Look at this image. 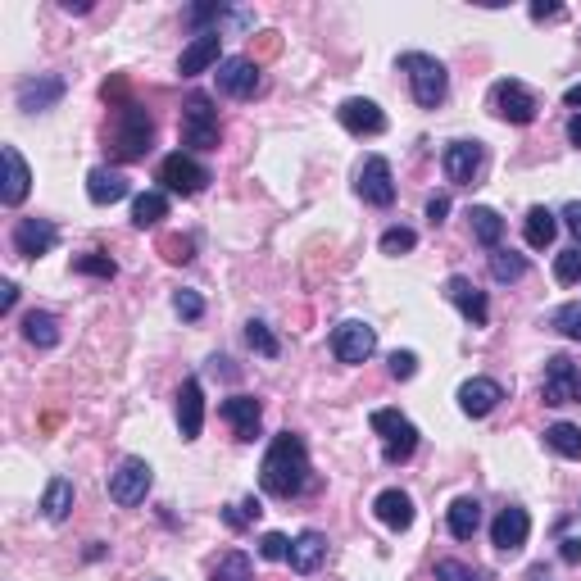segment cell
<instances>
[{"mask_svg":"<svg viewBox=\"0 0 581 581\" xmlns=\"http://www.w3.org/2000/svg\"><path fill=\"white\" fill-rule=\"evenodd\" d=\"M527 536H532V518H527V509H518V504L500 509V518L491 522V545L500 554H518L522 545H527Z\"/></svg>","mask_w":581,"mask_h":581,"instance_id":"obj_17","label":"cell"},{"mask_svg":"<svg viewBox=\"0 0 581 581\" xmlns=\"http://www.w3.org/2000/svg\"><path fill=\"white\" fill-rule=\"evenodd\" d=\"M491 277H495V282H504V286H509V282H522V277H527V259H522L518 255V250H491Z\"/></svg>","mask_w":581,"mask_h":581,"instance_id":"obj_35","label":"cell"},{"mask_svg":"<svg viewBox=\"0 0 581 581\" xmlns=\"http://www.w3.org/2000/svg\"><path fill=\"white\" fill-rule=\"evenodd\" d=\"M173 309H178L187 323H200V318H205V300H200L196 291H187V286H182V291H173Z\"/></svg>","mask_w":581,"mask_h":581,"instance_id":"obj_43","label":"cell"},{"mask_svg":"<svg viewBox=\"0 0 581 581\" xmlns=\"http://www.w3.org/2000/svg\"><path fill=\"white\" fill-rule=\"evenodd\" d=\"M441 168H445V178H450L454 187H473V182L482 178V168H486V146L482 141H454V146H445Z\"/></svg>","mask_w":581,"mask_h":581,"instance_id":"obj_12","label":"cell"},{"mask_svg":"<svg viewBox=\"0 0 581 581\" xmlns=\"http://www.w3.org/2000/svg\"><path fill=\"white\" fill-rule=\"evenodd\" d=\"M218 55H223V37H218V32H196V41L182 50L178 73H182V78H196V73L218 69V64H223Z\"/></svg>","mask_w":581,"mask_h":581,"instance_id":"obj_20","label":"cell"},{"mask_svg":"<svg viewBox=\"0 0 581 581\" xmlns=\"http://www.w3.org/2000/svg\"><path fill=\"white\" fill-rule=\"evenodd\" d=\"M23 341L37 345V350H55V345H60V318L46 314V309L23 314Z\"/></svg>","mask_w":581,"mask_h":581,"instance_id":"obj_28","label":"cell"},{"mask_svg":"<svg viewBox=\"0 0 581 581\" xmlns=\"http://www.w3.org/2000/svg\"><path fill=\"white\" fill-rule=\"evenodd\" d=\"M568 141L581 150V114H572V119H568Z\"/></svg>","mask_w":581,"mask_h":581,"instance_id":"obj_55","label":"cell"},{"mask_svg":"<svg viewBox=\"0 0 581 581\" xmlns=\"http://www.w3.org/2000/svg\"><path fill=\"white\" fill-rule=\"evenodd\" d=\"M159 182H164V191H173V196H200V191L214 182V173H209L200 159H191L187 150H173V155L159 159Z\"/></svg>","mask_w":581,"mask_h":581,"instance_id":"obj_6","label":"cell"},{"mask_svg":"<svg viewBox=\"0 0 581 581\" xmlns=\"http://www.w3.org/2000/svg\"><path fill=\"white\" fill-rule=\"evenodd\" d=\"M218 91L232 100H255L259 91H264V73H259V64L250 60V55H232V60L218 64Z\"/></svg>","mask_w":581,"mask_h":581,"instance_id":"obj_10","label":"cell"},{"mask_svg":"<svg viewBox=\"0 0 581 581\" xmlns=\"http://www.w3.org/2000/svg\"><path fill=\"white\" fill-rule=\"evenodd\" d=\"M336 119H341V128L350 132V137H382V132H386V114L377 109V100H368V96L341 100Z\"/></svg>","mask_w":581,"mask_h":581,"instance_id":"obj_14","label":"cell"},{"mask_svg":"<svg viewBox=\"0 0 581 581\" xmlns=\"http://www.w3.org/2000/svg\"><path fill=\"white\" fill-rule=\"evenodd\" d=\"M414 246H418V232H414V227H386L382 241H377V250H382V255H391V259L409 255Z\"/></svg>","mask_w":581,"mask_h":581,"instance_id":"obj_38","label":"cell"},{"mask_svg":"<svg viewBox=\"0 0 581 581\" xmlns=\"http://www.w3.org/2000/svg\"><path fill=\"white\" fill-rule=\"evenodd\" d=\"M445 300H450V305L459 309V314L468 318L473 327H486V323H491V305H486V291H477L473 277H463V273L445 277Z\"/></svg>","mask_w":581,"mask_h":581,"instance_id":"obj_15","label":"cell"},{"mask_svg":"<svg viewBox=\"0 0 581 581\" xmlns=\"http://www.w3.org/2000/svg\"><path fill=\"white\" fill-rule=\"evenodd\" d=\"M314 468H309V445L300 432H277L273 445H268L264 463H259V486H264L273 500H296V495L309 491V482H314Z\"/></svg>","mask_w":581,"mask_h":581,"instance_id":"obj_1","label":"cell"},{"mask_svg":"<svg viewBox=\"0 0 581 581\" xmlns=\"http://www.w3.org/2000/svg\"><path fill=\"white\" fill-rule=\"evenodd\" d=\"M159 218H168V196L164 191H141V196L132 200V227L146 232V227H155Z\"/></svg>","mask_w":581,"mask_h":581,"instance_id":"obj_31","label":"cell"},{"mask_svg":"<svg viewBox=\"0 0 581 581\" xmlns=\"http://www.w3.org/2000/svg\"><path fill=\"white\" fill-rule=\"evenodd\" d=\"M223 522L232 527V532H241V527H250L255 518L246 513V504H227V509H223Z\"/></svg>","mask_w":581,"mask_h":581,"instance_id":"obj_50","label":"cell"},{"mask_svg":"<svg viewBox=\"0 0 581 581\" xmlns=\"http://www.w3.org/2000/svg\"><path fill=\"white\" fill-rule=\"evenodd\" d=\"M554 282H559V286H572V282H581V246L563 250V255L554 259Z\"/></svg>","mask_w":581,"mask_h":581,"instance_id":"obj_42","label":"cell"},{"mask_svg":"<svg viewBox=\"0 0 581 581\" xmlns=\"http://www.w3.org/2000/svg\"><path fill=\"white\" fill-rule=\"evenodd\" d=\"M55 246H60V227L50 223V218H19L14 223V250L23 259H41Z\"/></svg>","mask_w":581,"mask_h":581,"instance_id":"obj_16","label":"cell"},{"mask_svg":"<svg viewBox=\"0 0 581 581\" xmlns=\"http://www.w3.org/2000/svg\"><path fill=\"white\" fill-rule=\"evenodd\" d=\"M373 350H377V327H368L364 318H345V323L332 332V355L350 368L364 364V359H373Z\"/></svg>","mask_w":581,"mask_h":581,"instance_id":"obj_11","label":"cell"},{"mask_svg":"<svg viewBox=\"0 0 581 581\" xmlns=\"http://www.w3.org/2000/svg\"><path fill=\"white\" fill-rule=\"evenodd\" d=\"M527 14H532L536 23H545V19H563V5H559V0H532V10H527Z\"/></svg>","mask_w":581,"mask_h":581,"instance_id":"obj_49","label":"cell"},{"mask_svg":"<svg viewBox=\"0 0 581 581\" xmlns=\"http://www.w3.org/2000/svg\"><path fill=\"white\" fill-rule=\"evenodd\" d=\"M218 141H223V123H218L214 100H209L205 91L187 96V105H182V146H191V150H218Z\"/></svg>","mask_w":581,"mask_h":581,"instance_id":"obj_4","label":"cell"},{"mask_svg":"<svg viewBox=\"0 0 581 581\" xmlns=\"http://www.w3.org/2000/svg\"><path fill=\"white\" fill-rule=\"evenodd\" d=\"M554 232H559V214H550L545 205H532L527 209V218H522V237H527V246L532 250H545L554 241Z\"/></svg>","mask_w":581,"mask_h":581,"instance_id":"obj_29","label":"cell"},{"mask_svg":"<svg viewBox=\"0 0 581 581\" xmlns=\"http://www.w3.org/2000/svg\"><path fill=\"white\" fill-rule=\"evenodd\" d=\"M436 581H477V572L459 559H441L436 563Z\"/></svg>","mask_w":581,"mask_h":581,"instance_id":"obj_46","label":"cell"},{"mask_svg":"<svg viewBox=\"0 0 581 581\" xmlns=\"http://www.w3.org/2000/svg\"><path fill=\"white\" fill-rule=\"evenodd\" d=\"M327 559V536L323 532H300L296 541H291V554H286V563H291V572H300V577H309V572H318Z\"/></svg>","mask_w":581,"mask_h":581,"instance_id":"obj_25","label":"cell"},{"mask_svg":"<svg viewBox=\"0 0 581 581\" xmlns=\"http://www.w3.org/2000/svg\"><path fill=\"white\" fill-rule=\"evenodd\" d=\"M541 400L554 404V409H563V404H581V364H572L568 355H550V359H545Z\"/></svg>","mask_w":581,"mask_h":581,"instance_id":"obj_9","label":"cell"},{"mask_svg":"<svg viewBox=\"0 0 581 581\" xmlns=\"http://www.w3.org/2000/svg\"><path fill=\"white\" fill-rule=\"evenodd\" d=\"M414 373H418V355H414V350H395V355H391V377H395V382H409Z\"/></svg>","mask_w":581,"mask_h":581,"instance_id":"obj_47","label":"cell"},{"mask_svg":"<svg viewBox=\"0 0 581 581\" xmlns=\"http://www.w3.org/2000/svg\"><path fill=\"white\" fill-rule=\"evenodd\" d=\"M277 50H282V37H277V32H259V37H250V60L255 64L273 60Z\"/></svg>","mask_w":581,"mask_h":581,"instance_id":"obj_45","label":"cell"},{"mask_svg":"<svg viewBox=\"0 0 581 581\" xmlns=\"http://www.w3.org/2000/svg\"><path fill=\"white\" fill-rule=\"evenodd\" d=\"M559 554H563V563H581V541H577V536H568Z\"/></svg>","mask_w":581,"mask_h":581,"instance_id":"obj_54","label":"cell"},{"mask_svg":"<svg viewBox=\"0 0 581 581\" xmlns=\"http://www.w3.org/2000/svg\"><path fill=\"white\" fill-rule=\"evenodd\" d=\"M368 423H373V432L382 436V459L386 463H409V459H414V450H418V427L409 423L400 409H377Z\"/></svg>","mask_w":581,"mask_h":581,"instance_id":"obj_5","label":"cell"},{"mask_svg":"<svg viewBox=\"0 0 581 581\" xmlns=\"http://www.w3.org/2000/svg\"><path fill=\"white\" fill-rule=\"evenodd\" d=\"M0 159H5V187H0V200H5L10 209H19L32 191V173H28V164H23L19 146H0Z\"/></svg>","mask_w":581,"mask_h":581,"instance_id":"obj_22","label":"cell"},{"mask_svg":"<svg viewBox=\"0 0 581 581\" xmlns=\"http://www.w3.org/2000/svg\"><path fill=\"white\" fill-rule=\"evenodd\" d=\"M504 400V386L495 382V377H473V382L459 386V409L468 418H486L495 414V404Z\"/></svg>","mask_w":581,"mask_h":581,"instance_id":"obj_21","label":"cell"},{"mask_svg":"<svg viewBox=\"0 0 581 581\" xmlns=\"http://www.w3.org/2000/svg\"><path fill=\"white\" fill-rule=\"evenodd\" d=\"M563 105H568V109H581V82H577V87L563 91Z\"/></svg>","mask_w":581,"mask_h":581,"instance_id":"obj_56","label":"cell"},{"mask_svg":"<svg viewBox=\"0 0 581 581\" xmlns=\"http://www.w3.org/2000/svg\"><path fill=\"white\" fill-rule=\"evenodd\" d=\"M355 191L377 209H391L395 205V178H391V164L382 155H368L355 173Z\"/></svg>","mask_w":581,"mask_h":581,"instance_id":"obj_13","label":"cell"},{"mask_svg":"<svg viewBox=\"0 0 581 581\" xmlns=\"http://www.w3.org/2000/svg\"><path fill=\"white\" fill-rule=\"evenodd\" d=\"M445 522H450L454 541H473L477 527H482V504H477L473 495H459V500L450 504V513H445Z\"/></svg>","mask_w":581,"mask_h":581,"instance_id":"obj_27","label":"cell"},{"mask_svg":"<svg viewBox=\"0 0 581 581\" xmlns=\"http://www.w3.org/2000/svg\"><path fill=\"white\" fill-rule=\"evenodd\" d=\"M178 427H182V441H196L200 427H205V391H200V377H187L178 391Z\"/></svg>","mask_w":581,"mask_h":581,"instance_id":"obj_23","label":"cell"},{"mask_svg":"<svg viewBox=\"0 0 581 581\" xmlns=\"http://www.w3.org/2000/svg\"><path fill=\"white\" fill-rule=\"evenodd\" d=\"M563 227H568L572 237H577V246H581V200H572V205H563Z\"/></svg>","mask_w":581,"mask_h":581,"instance_id":"obj_51","label":"cell"},{"mask_svg":"<svg viewBox=\"0 0 581 581\" xmlns=\"http://www.w3.org/2000/svg\"><path fill=\"white\" fill-rule=\"evenodd\" d=\"M486 109H491L495 119L518 123V128H522V123H532V119H536V109H541V105H536V96H532L527 87H522L518 78H500V82L491 87V96H486Z\"/></svg>","mask_w":581,"mask_h":581,"instance_id":"obj_8","label":"cell"},{"mask_svg":"<svg viewBox=\"0 0 581 581\" xmlns=\"http://www.w3.org/2000/svg\"><path fill=\"white\" fill-rule=\"evenodd\" d=\"M150 482H155V468H150L146 459H137V454H128V459H119V468L109 473V500L132 509V504H141L150 495Z\"/></svg>","mask_w":581,"mask_h":581,"instance_id":"obj_7","label":"cell"},{"mask_svg":"<svg viewBox=\"0 0 581 581\" xmlns=\"http://www.w3.org/2000/svg\"><path fill=\"white\" fill-rule=\"evenodd\" d=\"M150 141H155V119H150L146 105H123L114 109V123H109V159L114 164H137V159H146Z\"/></svg>","mask_w":581,"mask_h":581,"instance_id":"obj_2","label":"cell"},{"mask_svg":"<svg viewBox=\"0 0 581 581\" xmlns=\"http://www.w3.org/2000/svg\"><path fill=\"white\" fill-rule=\"evenodd\" d=\"M218 414H223V423H232L237 441H255L259 423H264V404H259L255 395H227V400L218 404Z\"/></svg>","mask_w":581,"mask_h":581,"instance_id":"obj_18","label":"cell"},{"mask_svg":"<svg viewBox=\"0 0 581 581\" xmlns=\"http://www.w3.org/2000/svg\"><path fill=\"white\" fill-rule=\"evenodd\" d=\"M545 445H550L559 459L581 463V427L577 423H554V427H545Z\"/></svg>","mask_w":581,"mask_h":581,"instance_id":"obj_33","label":"cell"},{"mask_svg":"<svg viewBox=\"0 0 581 581\" xmlns=\"http://www.w3.org/2000/svg\"><path fill=\"white\" fill-rule=\"evenodd\" d=\"M100 100H105L109 109L132 105V82H128V73H109L105 87H100Z\"/></svg>","mask_w":581,"mask_h":581,"instance_id":"obj_40","label":"cell"},{"mask_svg":"<svg viewBox=\"0 0 581 581\" xmlns=\"http://www.w3.org/2000/svg\"><path fill=\"white\" fill-rule=\"evenodd\" d=\"M69 509H73V482L69 477H55L46 486V495H41V513H46V522H64Z\"/></svg>","mask_w":581,"mask_h":581,"instance_id":"obj_32","label":"cell"},{"mask_svg":"<svg viewBox=\"0 0 581 581\" xmlns=\"http://www.w3.org/2000/svg\"><path fill=\"white\" fill-rule=\"evenodd\" d=\"M468 218H473V237H477V246H486V250H500V237H504V218L495 214V209H486V205H473V209H468Z\"/></svg>","mask_w":581,"mask_h":581,"instance_id":"obj_30","label":"cell"},{"mask_svg":"<svg viewBox=\"0 0 581 581\" xmlns=\"http://www.w3.org/2000/svg\"><path fill=\"white\" fill-rule=\"evenodd\" d=\"M60 10L64 14H91V5H87V0H78V5H73V0H60Z\"/></svg>","mask_w":581,"mask_h":581,"instance_id":"obj_57","label":"cell"},{"mask_svg":"<svg viewBox=\"0 0 581 581\" xmlns=\"http://www.w3.org/2000/svg\"><path fill=\"white\" fill-rule=\"evenodd\" d=\"M550 327H554V332H563L568 341H581V305H559L550 314Z\"/></svg>","mask_w":581,"mask_h":581,"instance_id":"obj_41","label":"cell"},{"mask_svg":"<svg viewBox=\"0 0 581 581\" xmlns=\"http://www.w3.org/2000/svg\"><path fill=\"white\" fill-rule=\"evenodd\" d=\"M128 178H123L119 168H91L87 173V196H91V205H114V200H123L128 196Z\"/></svg>","mask_w":581,"mask_h":581,"instance_id":"obj_26","label":"cell"},{"mask_svg":"<svg viewBox=\"0 0 581 581\" xmlns=\"http://www.w3.org/2000/svg\"><path fill=\"white\" fill-rule=\"evenodd\" d=\"M73 273H82V277H100V282H109V277L119 273V264L105 255V250H87V255H78L73 259Z\"/></svg>","mask_w":581,"mask_h":581,"instance_id":"obj_37","label":"cell"},{"mask_svg":"<svg viewBox=\"0 0 581 581\" xmlns=\"http://www.w3.org/2000/svg\"><path fill=\"white\" fill-rule=\"evenodd\" d=\"M155 255L168 259V264H191V259H196V241L182 237V232H164V237L155 241Z\"/></svg>","mask_w":581,"mask_h":581,"instance_id":"obj_36","label":"cell"},{"mask_svg":"<svg viewBox=\"0 0 581 581\" xmlns=\"http://www.w3.org/2000/svg\"><path fill=\"white\" fill-rule=\"evenodd\" d=\"M445 214H450V196H445V191H436V196L427 200V218H432V223H445Z\"/></svg>","mask_w":581,"mask_h":581,"instance_id":"obj_52","label":"cell"},{"mask_svg":"<svg viewBox=\"0 0 581 581\" xmlns=\"http://www.w3.org/2000/svg\"><path fill=\"white\" fill-rule=\"evenodd\" d=\"M237 10H227V5H191L187 10V23L191 28H205V23H223V19H232Z\"/></svg>","mask_w":581,"mask_h":581,"instance_id":"obj_44","label":"cell"},{"mask_svg":"<svg viewBox=\"0 0 581 581\" xmlns=\"http://www.w3.org/2000/svg\"><path fill=\"white\" fill-rule=\"evenodd\" d=\"M373 513L382 527H391V532H409L414 527V500L400 491V486H391V491H382L373 500Z\"/></svg>","mask_w":581,"mask_h":581,"instance_id":"obj_24","label":"cell"},{"mask_svg":"<svg viewBox=\"0 0 581 581\" xmlns=\"http://www.w3.org/2000/svg\"><path fill=\"white\" fill-rule=\"evenodd\" d=\"M259 554H264V559H286V554H291V541H286V536L282 532H268L264 536V541H259Z\"/></svg>","mask_w":581,"mask_h":581,"instance_id":"obj_48","label":"cell"},{"mask_svg":"<svg viewBox=\"0 0 581 581\" xmlns=\"http://www.w3.org/2000/svg\"><path fill=\"white\" fill-rule=\"evenodd\" d=\"M209 581H255V563H250V554L227 550V554H218L214 577Z\"/></svg>","mask_w":581,"mask_h":581,"instance_id":"obj_34","label":"cell"},{"mask_svg":"<svg viewBox=\"0 0 581 581\" xmlns=\"http://www.w3.org/2000/svg\"><path fill=\"white\" fill-rule=\"evenodd\" d=\"M14 305H19V286L0 282V314H14Z\"/></svg>","mask_w":581,"mask_h":581,"instance_id":"obj_53","label":"cell"},{"mask_svg":"<svg viewBox=\"0 0 581 581\" xmlns=\"http://www.w3.org/2000/svg\"><path fill=\"white\" fill-rule=\"evenodd\" d=\"M246 341H250V350H259L264 359L282 355V341H277V336L268 332V323H259V318H250V323H246Z\"/></svg>","mask_w":581,"mask_h":581,"instance_id":"obj_39","label":"cell"},{"mask_svg":"<svg viewBox=\"0 0 581 581\" xmlns=\"http://www.w3.org/2000/svg\"><path fill=\"white\" fill-rule=\"evenodd\" d=\"M64 78H55V73H37V78L19 82V109H28V114H46V109H55L64 100Z\"/></svg>","mask_w":581,"mask_h":581,"instance_id":"obj_19","label":"cell"},{"mask_svg":"<svg viewBox=\"0 0 581 581\" xmlns=\"http://www.w3.org/2000/svg\"><path fill=\"white\" fill-rule=\"evenodd\" d=\"M400 69L409 73V91H414L418 105H423V109L445 105V96H450V73H445V64L436 60V55H423V50H404V55H400Z\"/></svg>","mask_w":581,"mask_h":581,"instance_id":"obj_3","label":"cell"}]
</instances>
